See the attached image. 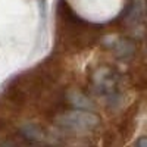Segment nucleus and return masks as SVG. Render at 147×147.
<instances>
[{"instance_id": "f257e3e1", "label": "nucleus", "mask_w": 147, "mask_h": 147, "mask_svg": "<svg viewBox=\"0 0 147 147\" xmlns=\"http://www.w3.org/2000/svg\"><path fill=\"white\" fill-rule=\"evenodd\" d=\"M56 122L72 132L91 131L100 124V119L88 112H68L56 118Z\"/></svg>"}, {"instance_id": "f03ea898", "label": "nucleus", "mask_w": 147, "mask_h": 147, "mask_svg": "<svg viewBox=\"0 0 147 147\" xmlns=\"http://www.w3.org/2000/svg\"><path fill=\"white\" fill-rule=\"evenodd\" d=\"M93 84L99 94H110L116 85V77L109 68H102L94 74Z\"/></svg>"}]
</instances>
